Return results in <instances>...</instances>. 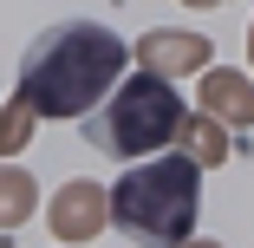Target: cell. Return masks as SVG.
<instances>
[{
	"label": "cell",
	"instance_id": "1",
	"mask_svg": "<svg viewBox=\"0 0 254 248\" xmlns=\"http://www.w3.org/2000/svg\"><path fill=\"white\" fill-rule=\"evenodd\" d=\"M130 53L98 20H59L46 26L20 59V98L39 118H91L98 98H111Z\"/></svg>",
	"mask_w": 254,
	"mask_h": 248
},
{
	"label": "cell",
	"instance_id": "2",
	"mask_svg": "<svg viewBox=\"0 0 254 248\" xmlns=\"http://www.w3.org/2000/svg\"><path fill=\"white\" fill-rule=\"evenodd\" d=\"M195 209H202V164L189 151L150 157L111 183V222L137 248H183L195 235Z\"/></svg>",
	"mask_w": 254,
	"mask_h": 248
},
{
	"label": "cell",
	"instance_id": "3",
	"mask_svg": "<svg viewBox=\"0 0 254 248\" xmlns=\"http://www.w3.org/2000/svg\"><path fill=\"white\" fill-rule=\"evenodd\" d=\"M183 118H189V105L176 98V85L143 66V72L118 79V91L85 118V137L105 157H150L170 137H183Z\"/></svg>",
	"mask_w": 254,
	"mask_h": 248
},
{
	"label": "cell",
	"instance_id": "4",
	"mask_svg": "<svg viewBox=\"0 0 254 248\" xmlns=\"http://www.w3.org/2000/svg\"><path fill=\"white\" fill-rule=\"evenodd\" d=\"M111 222V196L98 189V183H65L59 196H53V235H65V242H85V235H98Z\"/></svg>",
	"mask_w": 254,
	"mask_h": 248
},
{
	"label": "cell",
	"instance_id": "5",
	"mask_svg": "<svg viewBox=\"0 0 254 248\" xmlns=\"http://www.w3.org/2000/svg\"><path fill=\"white\" fill-rule=\"evenodd\" d=\"M137 59L150 72H195V66H209V39H195V33H150L137 39Z\"/></svg>",
	"mask_w": 254,
	"mask_h": 248
},
{
	"label": "cell",
	"instance_id": "6",
	"mask_svg": "<svg viewBox=\"0 0 254 248\" xmlns=\"http://www.w3.org/2000/svg\"><path fill=\"white\" fill-rule=\"evenodd\" d=\"M202 105L215 118H228V124H254V85L235 79V72H209L202 79Z\"/></svg>",
	"mask_w": 254,
	"mask_h": 248
},
{
	"label": "cell",
	"instance_id": "7",
	"mask_svg": "<svg viewBox=\"0 0 254 248\" xmlns=\"http://www.w3.org/2000/svg\"><path fill=\"white\" fill-rule=\"evenodd\" d=\"M183 151H189L202 170H209V164H222V157H228V137H222L209 118H183Z\"/></svg>",
	"mask_w": 254,
	"mask_h": 248
},
{
	"label": "cell",
	"instance_id": "8",
	"mask_svg": "<svg viewBox=\"0 0 254 248\" xmlns=\"http://www.w3.org/2000/svg\"><path fill=\"white\" fill-rule=\"evenodd\" d=\"M33 216V176L26 170H0V229H13Z\"/></svg>",
	"mask_w": 254,
	"mask_h": 248
},
{
	"label": "cell",
	"instance_id": "9",
	"mask_svg": "<svg viewBox=\"0 0 254 248\" xmlns=\"http://www.w3.org/2000/svg\"><path fill=\"white\" fill-rule=\"evenodd\" d=\"M26 118H39V111L26 105V98H13V105H7V118H0V164H7V157L20 151V144H26V131H33Z\"/></svg>",
	"mask_w": 254,
	"mask_h": 248
},
{
	"label": "cell",
	"instance_id": "10",
	"mask_svg": "<svg viewBox=\"0 0 254 248\" xmlns=\"http://www.w3.org/2000/svg\"><path fill=\"white\" fill-rule=\"evenodd\" d=\"M183 248H215V242H183Z\"/></svg>",
	"mask_w": 254,
	"mask_h": 248
},
{
	"label": "cell",
	"instance_id": "11",
	"mask_svg": "<svg viewBox=\"0 0 254 248\" xmlns=\"http://www.w3.org/2000/svg\"><path fill=\"white\" fill-rule=\"evenodd\" d=\"M189 7H209V0H189Z\"/></svg>",
	"mask_w": 254,
	"mask_h": 248
},
{
	"label": "cell",
	"instance_id": "12",
	"mask_svg": "<svg viewBox=\"0 0 254 248\" xmlns=\"http://www.w3.org/2000/svg\"><path fill=\"white\" fill-rule=\"evenodd\" d=\"M248 53H254V33H248Z\"/></svg>",
	"mask_w": 254,
	"mask_h": 248
}]
</instances>
